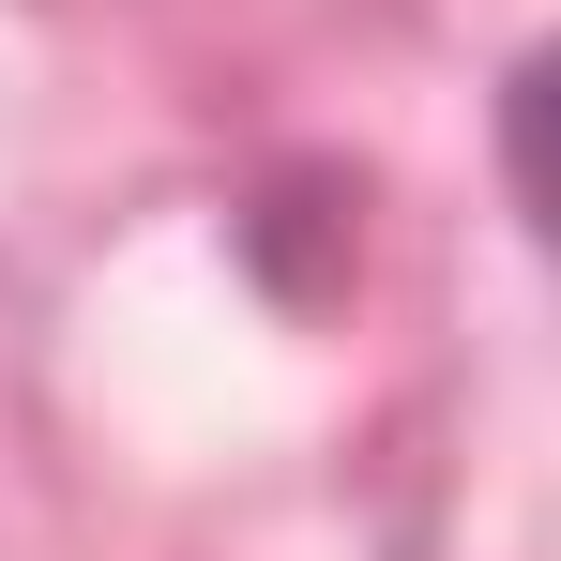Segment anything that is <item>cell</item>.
<instances>
[{
	"mask_svg": "<svg viewBox=\"0 0 561 561\" xmlns=\"http://www.w3.org/2000/svg\"><path fill=\"white\" fill-rule=\"evenodd\" d=\"M501 197H516V228L561 259V31L501 77Z\"/></svg>",
	"mask_w": 561,
	"mask_h": 561,
	"instance_id": "obj_1",
	"label": "cell"
}]
</instances>
